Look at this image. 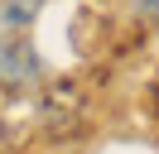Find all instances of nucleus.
I'll list each match as a JSON object with an SVG mask.
<instances>
[{
    "instance_id": "f03ea898",
    "label": "nucleus",
    "mask_w": 159,
    "mask_h": 154,
    "mask_svg": "<svg viewBox=\"0 0 159 154\" xmlns=\"http://www.w3.org/2000/svg\"><path fill=\"white\" fill-rule=\"evenodd\" d=\"M34 10H39V0H0V34H20L34 19Z\"/></svg>"
},
{
    "instance_id": "f257e3e1",
    "label": "nucleus",
    "mask_w": 159,
    "mask_h": 154,
    "mask_svg": "<svg viewBox=\"0 0 159 154\" xmlns=\"http://www.w3.org/2000/svg\"><path fill=\"white\" fill-rule=\"evenodd\" d=\"M39 77V58L20 34H0V87H29Z\"/></svg>"
}]
</instances>
